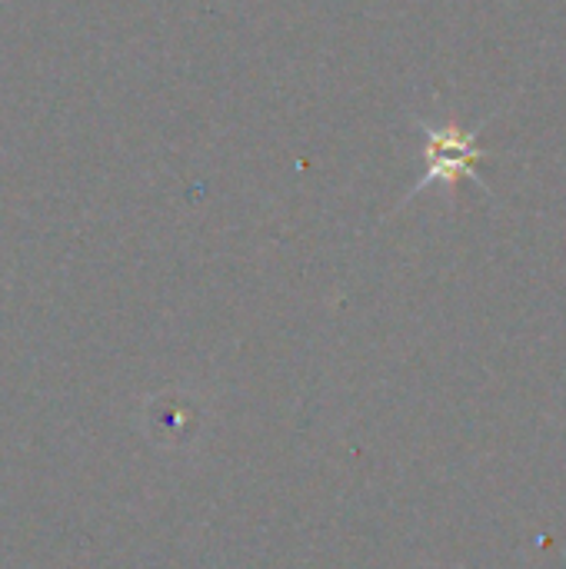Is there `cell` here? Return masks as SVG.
Segmentation results:
<instances>
[{
  "label": "cell",
  "instance_id": "cell-1",
  "mask_svg": "<svg viewBox=\"0 0 566 569\" xmlns=\"http://www.w3.org/2000/svg\"><path fill=\"white\" fill-rule=\"evenodd\" d=\"M424 157H427V173H424L417 190H424L430 183H444L447 190H457L460 180L480 183L477 167L487 160V150L480 147L474 130H464L457 123H444V127H427Z\"/></svg>",
  "mask_w": 566,
  "mask_h": 569
}]
</instances>
